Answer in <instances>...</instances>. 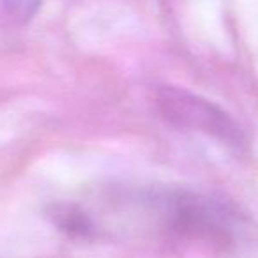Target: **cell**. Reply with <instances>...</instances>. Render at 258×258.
<instances>
[{"label":"cell","instance_id":"1","mask_svg":"<svg viewBox=\"0 0 258 258\" xmlns=\"http://www.w3.org/2000/svg\"><path fill=\"white\" fill-rule=\"evenodd\" d=\"M161 111L172 122L184 127L202 131L226 145H244V135L237 122L216 104L177 89H161L158 96Z\"/></svg>","mask_w":258,"mask_h":258}]
</instances>
